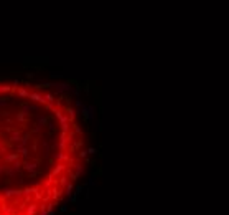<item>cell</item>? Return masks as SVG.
Returning <instances> with one entry per match:
<instances>
[{"mask_svg": "<svg viewBox=\"0 0 229 215\" xmlns=\"http://www.w3.org/2000/svg\"><path fill=\"white\" fill-rule=\"evenodd\" d=\"M84 164L86 134L68 94L0 80V215H53Z\"/></svg>", "mask_w": 229, "mask_h": 215, "instance_id": "6da1fadb", "label": "cell"}]
</instances>
